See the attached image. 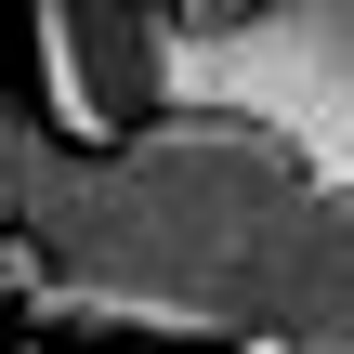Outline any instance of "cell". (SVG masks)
<instances>
[{
  "instance_id": "3",
  "label": "cell",
  "mask_w": 354,
  "mask_h": 354,
  "mask_svg": "<svg viewBox=\"0 0 354 354\" xmlns=\"http://www.w3.org/2000/svg\"><path fill=\"white\" fill-rule=\"evenodd\" d=\"M53 39H66V66H79V92H92V118H105V145L158 105V0H26Z\"/></svg>"
},
{
  "instance_id": "6",
  "label": "cell",
  "mask_w": 354,
  "mask_h": 354,
  "mask_svg": "<svg viewBox=\"0 0 354 354\" xmlns=\"http://www.w3.org/2000/svg\"><path fill=\"white\" fill-rule=\"evenodd\" d=\"M26 276H39V263H26V236H0V302H13Z\"/></svg>"
},
{
  "instance_id": "4",
  "label": "cell",
  "mask_w": 354,
  "mask_h": 354,
  "mask_svg": "<svg viewBox=\"0 0 354 354\" xmlns=\"http://www.w3.org/2000/svg\"><path fill=\"white\" fill-rule=\"evenodd\" d=\"M39 171H53V131H39V105H0V236H26V197H39Z\"/></svg>"
},
{
  "instance_id": "7",
  "label": "cell",
  "mask_w": 354,
  "mask_h": 354,
  "mask_svg": "<svg viewBox=\"0 0 354 354\" xmlns=\"http://www.w3.org/2000/svg\"><path fill=\"white\" fill-rule=\"evenodd\" d=\"M210 354H276V342H210Z\"/></svg>"
},
{
  "instance_id": "5",
  "label": "cell",
  "mask_w": 354,
  "mask_h": 354,
  "mask_svg": "<svg viewBox=\"0 0 354 354\" xmlns=\"http://www.w3.org/2000/svg\"><path fill=\"white\" fill-rule=\"evenodd\" d=\"M171 26H236V13H263V0H158Z\"/></svg>"
},
{
  "instance_id": "2",
  "label": "cell",
  "mask_w": 354,
  "mask_h": 354,
  "mask_svg": "<svg viewBox=\"0 0 354 354\" xmlns=\"http://www.w3.org/2000/svg\"><path fill=\"white\" fill-rule=\"evenodd\" d=\"M145 118H236L354 197V0H263L236 26L158 13V105Z\"/></svg>"
},
{
  "instance_id": "1",
  "label": "cell",
  "mask_w": 354,
  "mask_h": 354,
  "mask_svg": "<svg viewBox=\"0 0 354 354\" xmlns=\"http://www.w3.org/2000/svg\"><path fill=\"white\" fill-rule=\"evenodd\" d=\"M26 263L53 328L354 354V197L236 118H131L118 145H53Z\"/></svg>"
}]
</instances>
